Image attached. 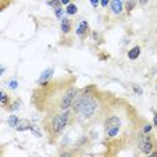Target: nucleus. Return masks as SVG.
Here are the masks:
<instances>
[{"label":"nucleus","instance_id":"f257e3e1","mask_svg":"<svg viewBox=\"0 0 157 157\" xmlns=\"http://www.w3.org/2000/svg\"><path fill=\"white\" fill-rule=\"evenodd\" d=\"M74 112L78 113L81 117L83 118H90L93 117V114L95 113V109H97V101L89 94H83L82 97L77 98L74 101Z\"/></svg>","mask_w":157,"mask_h":157},{"label":"nucleus","instance_id":"f03ea898","mask_svg":"<svg viewBox=\"0 0 157 157\" xmlns=\"http://www.w3.org/2000/svg\"><path fill=\"white\" fill-rule=\"evenodd\" d=\"M69 118H70V112H65L56 114V116L52 118L51 121V129L54 133H60L67 126V124H69Z\"/></svg>","mask_w":157,"mask_h":157},{"label":"nucleus","instance_id":"7ed1b4c3","mask_svg":"<svg viewBox=\"0 0 157 157\" xmlns=\"http://www.w3.org/2000/svg\"><path fill=\"white\" fill-rule=\"evenodd\" d=\"M75 97H77V89L75 87H69L65 94H63L62 99H60L59 108L62 110H67L70 106H73V102L75 101Z\"/></svg>","mask_w":157,"mask_h":157},{"label":"nucleus","instance_id":"20e7f679","mask_svg":"<svg viewBox=\"0 0 157 157\" xmlns=\"http://www.w3.org/2000/svg\"><path fill=\"white\" fill-rule=\"evenodd\" d=\"M138 146H140V151L142 153H145V155H151V152L153 149V142L151 140V137H149L148 134L144 133V136H141V137H140Z\"/></svg>","mask_w":157,"mask_h":157},{"label":"nucleus","instance_id":"39448f33","mask_svg":"<svg viewBox=\"0 0 157 157\" xmlns=\"http://www.w3.org/2000/svg\"><path fill=\"white\" fill-rule=\"evenodd\" d=\"M52 75H54V69H46L43 73L40 74V77H39V79L36 81V83L39 85V86H46V85L48 83V81L52 78Z\"/></svg>","mask_w":157,"mask_h":157},{"label":"nucleus","instance_id":"423d86ee","mask_svg":"<svg viewBox=\"0 0 157 157\" xmlns=\"http://www.w3.org/2000/svg\"><path fill=\"white\" fill-rule=\"evenodd\" d=\"M110 8L114 15H121V12L124 11V3L122 0H112L110 2Z\"/></svg>","mask_w":157,"mask_h":157},{"label":"nucleus","instance_id":"0eeeda50","mask_svg":"<svg viewBox=\"0 0 157 157\" xmlns=\"http://www.w3.org/2000/svg\"><path fill=\"white\" fill-rule=\"evenodd\" d=\"M89 31V23L86 22V20H82V22H79V24H78L77 30H75V34L78 35L79 38H85L86 36Z\"/></svg>","mask_w":157,"mask_h":157},{"label":"nucleus","instance_id":"6e6552de","mask_svg":"<svg viewBox=\"0 0 157 157\" xmlns=\"http://www.w3.org/2000/svg\"><path fill=\"white\" fill-rule=\"evenodd\" d=\"M60 30H62L63 34H69L70 33V30H71V22H70V19H67V17H65V16L60 19Z\"/></svg>","mask_w":157,"mask_h":157},{"label":"nucleus","instance_id":"1a4fd4ad","mask_svg":"<svg viewBox=\"0 0 157 157\" xmlns=\"http://www.w3.org/2000/svg\"><path fill=\"white\" fill-rule=\"evenodd\" d=\"M140 52H141V48L138 47V46H134L130 51H128V56H129L130 60H136L138 56H140Z\"/></svg>","mask_w":157,"mask_h":157},{"label":"nucleus","instance_id":"9d476101","mask_svg":"<svg viewBox=\"0 0 157 157\" xmlns=\"http://www.w3.org/2000/svg\"><path fill=\"white\" fill-rule=\"evenodd\" d=\"M113 125H121L120 117H117V116L109 117V118L105 121V129H106V128H109V126H113Z\"/></svg>","mask_w":157,"mask_h":157},{"label":"nucleus","instance_id":"9b49d317","mask_svg":"<svg viewBox=\"0 0 157 157\" xmlns=\"http://www.w3.org/2000/svg\"><path fill=\"white\" fill-rule=\"evenodd\" d=\"M106 133H108V136L110 138L116 137V136L120 133V125H113V126L106 128Z\"/></svg>","mask_w":157,"mask_h":157},{"label":"nucleus","instance_id":"f8f14e48","mask_svg":"<svg viewBox=\"0 0 157 157\" xmlns=\"http://www.w3.org/2000/svg\"><path fill=\"white\" fill-rule=\"evenodd\" d=\"M30 126H31V124H30V121H27V120H22L19 122V125L15 128V129L17 132H24V130H30Z\"/></svg>","mask_w":157,"mask_h":157},{"label":"nucleus","instance_id":"ddd939ff","mask_svg":"<svg viewBox=\"0 0 157 157\" xmlns=\"http://www.w3.org/2000/svg\"><path fill=\"white\" fill-rule=\"evenodd\" d=\"M19 122H20V120L17 116H10L8 117V125L11 128H16L17 125H19Z\"/></svg>","mask_w":157,"mask_h":157},{"label":"nucleus","instance_id":"4468645a","mask_svg":"<svg viewBox=\"0 0 157 157\" xmlns=\"http://www.w3.org/2000/svg\"><path fill=\"white\" fill-rule=\"evenodd\" d=\"M66 12L69 13V15H75V13L78 12V7L75 4H67Z\"/></svg>","mask_w":157,"mask_h":157},{"label":"nucleus","instance_id":"2eb2a0df","mask_svg":"<svg viewBox=\"0 0 157 157\" xmlns=\"http://www.w3.org/2000/svg\"><path fill=\"white\" fill-rule=\"evenodd\" d=\"M0 103H2L3 106H6L7 103H8V95H7L4 91L0 93Z\"/></svg>","mask_w":157,"mask_h":157},{"label":"nucleus","instance_id":"dca6fc26","mask_svg":"<svg viewBox=\"0 0 157 157\" xmlns=\"http://www.w3.org/2000/svg\"><path fill=\"white\" fill-rule=\"evenodd\" d=\"M47 4L55 10V8H58V7H60V4H62V3H60V0H48Z\"/></svg>","mask_w":157,"mask_h":157},{"label":"nucleus","instance_id":"f3484780","mask_svg":"<svg viewBox=\"0 0 157 157\" xmlns=\"http://www.w3.org/2000/svg\"><path fill=\"white\" fill-rule=\"evenodd\" d=\"M7 86H8L10 89H12V90H15V89H17V81L16 79H11V81H8L7 82Z\"/></svg>","mask_w":157,"mask_h":157},{"label":"nucleus","instance_id":"a211bd4d","mask_svg":"<svg viewBox=\"0 0 157 157\" xmlns=\"http://www.w3.org/2000/svg\"><path fill=\"white\" fill-rule=\"evenodd\" d=\"M136 6V0H126V10L128 11H132Z\"/></svg>","mask_w":157,"mask_h":157},{"label":"nucleus","instance_id":"6ab92c4d","mask_svg":"<svg viewBox=\"0 0 157 157\" xmlns=\"http://www.w3.org/2000/svg\"><path fill=\"white\" fill-rule=\"evenodd\" d=\"M30 130L33 132V133L36 136V137H40V136H42L40 132H39V129H38V126H35V125H31V126H30Z\"/></svg>","mask_w":157,"mask_h":157},{"label":"nucleus","instance_id":"aec40b11","mask_svg":"<svg viewBox=\"0 0 157 157\" xmlns=\"http://www.w3.org/2000/svg\"><path fill=\"white\" fill-rule=\"evenodd\" d=\"M55 15L58 19H62L63 17V8L62 7H58V8H55Z\"/></svg>","mask_w":157,"mask_h":157},{"label":"nucleus","instance_id":"412c9836","mask_svg":"<svg viewBox=\"0 0 157 157\" xmlns=\"http://www.w3.org/2000/svg\"><path fill=\"white\" fill-rule=\"evenodd\" d=\"M152 129H153V126H152L151 124H145L144 125V133L145 134H149L152 132Z\"/></svg>","mask_w":157,"mask_h":157},{"label":"nucleus","instance_id":"4be33fe9","mask_svg":"<svg viewBox=\"0 0 157 157\" xmlns=\"http://www.w3.org/2000/svg\"><path fill=\"white\" fill-rule=\"evenodd\" d=\"M20 105H22V102H20V101H15L12 103V106H10V109H11V110H17L20 108Z\"/></svg>","mask_w":157,"mask_h":157},{"label":"nucleus","instance_id":"5701e85b","mask_svg":"<svg viewBox=\"0 0 157 157\" xmlns=\"http://www.w3.org/2000/svg\"><path fill=\"white\" fill-rule=\"evenodd\" d=\"M133 90H134V93L136 94H138V95H141L142 94V89H141V86H137V85H133Z\"/></svg>","mask_w":157,"mask_h":157},{"label":"nucleus","instance_id":"b1692460","mask_svg":"<svg viewBox=\"0 0 157 157\" xmlns=\"http://www.w3.org/2000/svg\"><path fill=\"white\" fill-rule=\"evenodd\" d=\"M109 3H110V0H101V7L102 8H106Z\"/></svg>","mask_w":157,"mask_h":157},{"label":"nucleus","instance_id":"393cba45","mask_svg":"<svg viewBox=\"0 0 157 157\" xmlns=\"http://www.w3.org/2000/svg\"><path fill=\"white\" fill-rule=\"evenodd\" d=\"M101 2V0H90V4L91 7H94V8H97V6H98V3Z\"/></svg>","mask_w":157,"mask_h":157},{"label":"nucleus","instance_id":"a878e982","mask_svg":"<svg viewBox=\"0 0 157 157\" xmlns=\"http://www.w3.org/2000/svg\"><path fill=\"white\" fill-rule=\"evenodd\" d=\"M153 125L157 128V113H155V116H153Z\"/></svg>","mask_w":157,"mask_h":157},{"label":"nucleus","instance_id":"bb28decb","mask_svg":"<svg viewBox=\"0 0 157 157\" xmlns=\"http://www.w3.org/2000/svg\"><path fill=\"white\" fill-rule=\"evenodd\" d=\"M60 3H62L63 6H67V4H70V0H60Z\"/></svg>","mask_w":157,"mask_h":157},{"label":"nucleus","instance_id":"cd10ccee","mask_svg":"<svg viewBox=\"0 0 157 157\" xmlns=\"http://www.w3.org/2000/svg\"><path fill=\"white\" fill-rule=\"evenodd\" d=\"M148 2H149V0H138V3H140L141 6H145L146 3H148Z\"/></svg>","mask_w":157,"mask_h":157},{"label":"nucleus","instance_id":"c85d7f7f","mask_svg":"<svg viewBox=\"0 0 157 157\" xmlns=\"http://www.w3.org/2000/svg\"><path fill=\"white\" fill-rule=\"evenodd\" d=\"M4 73H6V67H4V66H2V67H0V74L3 75Z\"/></svg>","mask_w":157,"mask_h":157},{"label":"nucleus","instance_id":"c756f323","mask_svg":"<svg viewBox=\"0 0 157 157\" xmlns=\"http://www.w3.org/2000/svg\"><path fill=\"white\" fill-rule=\"evenodd\" d=\"M98 36H99V35H98V33H95V31H94V33H93V38H94L95 40H97V39H98Z\"/></svg>","mask_w":157,"mask_h":157},{"label":"nucleus","instance_id":"7c9ffc66","mask_svg":"<svg viewBox=\"0 0 157 157\" xmlns=\"http://www.w3.org/2000/svg\"><path fill=\"white\" fill-rule=\"evenodd\" d=\"M156 90H157V86H156Z\"/></svg>","mask_w":157,"mask_h":157}]
</instances>
